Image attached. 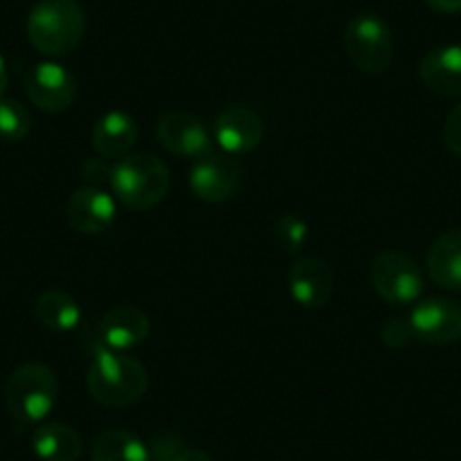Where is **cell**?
<instances>
[{
	"label": "cell",
	"instance_id": "1",
	"mask_svg": "<svg viewBox=\"0 0 461 461\" xmlns=\"http://www.w3.org/2000/svg\"><path fill=\"white\" fill-rule=\"evenodd\" d=\"M148 369L136 357L102 346L86 371V387L93 401L104 407H130L145 396Z\"/></svg>",
	"mask_w": 461,
	"mask_h": 461
},
{
	"label": "cell",
	"instance_id": "2",
	"mask_svg": "<svg viewBox=\"0 0 461 461\" xmlns=\"http://www.w3.org/2000/svg\"><path fill=\"white\" fill-rule=\"evenodd\" d=\"M28 39L41 55L50 59L77 50L86 34V14L77 0H39L30 10Z\"/></svg>",
	"mask_w": 461,
	"mask_h": 461
},
{
	"label": "cell",
	"instance_id": "3",
	"mask_svg": "<svg viewBox=\"0 0 461 461\" xmlns=\"http://www.w3.org/2000/svg\"><path fill=\"white\" fill-rule=\"evenodd\" d=\"M172 176L166 163L154 154H127L113 167L111 193L131 211H149L166 199Z\"/></svg>",
	"mask_w": 461,
	"mask_h": 461
},
{
	"label": "cell",
	"instance_id": "4",
	"mask_svg": "<svg viewBox=\"0 0 461 461\" xmlns=\"http://www.w3.org/2000/svg\"><path fill=\"white\" fill-rule=\"evenodd\" d=\"M59 398V380L43 362H23L5 383V405L19 423L34 425L48 419Z\"/></svg>",
	"mask_w": 461,
	"mask_h": 461
},
{
	"label": "cell",
	"instance_id": "5",
	"mask_svg": "<svg viewBox=\"0 0 461 461\" xmlns=\"http://www.w3.org/2000/svg\"><path fill=\"white\" fill-rule=\"evenodd\" d=\"M344 48L357 70L384 75L393 64V37L378 14H357L344 28Z\"/></svg>",
	"mask_w": 461,
	"mask_h": 461
},
{
	"label": "cell",
	"instance_id": "6",
	"mask_svg": "<svg viewBox=\"0 0 461 461\" xmlns=\"http://www.w3.org/2000/svg\"><path fill=\"white\" fill-rule=\"evenodd\" d=\"M369 281L375 294L392 305H407L423 294V272L410 254L384 249L371 260Z\"/></svg>",
	"mask_w": 461,
	"mask_h": 461
},
{
	"label": "cell",
	"instance_id": "7",
	"mask_svg": "<svg viewBox=\"0 0 461 461\" xmlns=\"http://www.w3.org/2000/svg\"><path fill=\"white\" fill-rule=\"evenodd\" d=\"M242 181V167L226 152H208L193 163L188 175L194 197L206 203H221L238 193Z\"/></svg>",
	"mask_w": 461,
	"mask_h": 461
},
{
	"label": "cell",
	"instance_id": "8",
	"mask_svg": "<svg viewBox=\"0 0 461 461\" xmlns=\"http://www.w3.org/2000/svg\"><path fill=\"white\" fill-rule=\"evenodd\" d=\"M25 93L37 109L46 113H64L73 106L77 82L73 73L57 61H41L25 75Z\"/></svg>",
	"mask_w": 461,
	"mask_h": 461
},
{
	"label": "cell",
	"instance_id": "9",
	"mask_svg": "<svg viewBox=\"0 0 461 461\" xmlns=\"http://www.w3.org/2000/svg\"><path fill=\"white\" fill-rule=\"evenodd\" d=\"M410 321L414 339L425 344L446 346L461 339V305L441 296H429V299L416 303Z\"/></svg>",
	"mask_w": 461,
	"mask_h": 461
},
{
	"label": "cell",
	"instance_id": "10",
	"mask_svg": "<svg viewBox=\"0 0 461 461\" xmlns=\"http://www.w3.org/2000/svg\"><path fill=\"white\" fill-rule=\"evenodd\" d=\"M157 139L166 152L175 157L199 158L212 149L211 131L190 111H170L161 115L157 125Z\"/></svg>",
	"mask_w": 461,
	"mask_h": 461
},
{
	"label": "cell",
	"instance_id": "11",
	"mask_svg": "<svg viewBox=\"0 0 461 461\" xmlns=\"http://www.w3.org/2000/svg\"><path fill=\"white\" fill-rule=\"evenodd\" d=\"M212 136H215L221 152L230 154V157H240V154L254 152L263 143L265 122L249 106H229L217 115Z\"/></svg>",
	"mask_w": 461,
	"mask_h": 461
},
{
	"label": "cell",
	"instance_id": "12",
	"mask_svg": "<svg viewBox=\"0 0 461 461\" xmlns=\"http://www.w3.org/2000/svg\"><path fill=\"white\" fill-rule=\"evenodd\" d=\"M287 287L294 303L305 310L323 308L335 290V274L330 265L317 256H301L287 272Z\"/></svg>",
	"mask_w": 461,
	"mask_h": 461
},
{
	"label": "cell",
	"instance_id": "13",
	"mask_svg": "<svg viewBox=\"0 0 461 461\" xmlns=\"http://www.w3.org/2000/svg\"><path fill=\"white\" fill-rule=\"evenodd\" d=\"M115 215H118V206H115L113 194L109 190L93 188V185L75 190L66 202V220L73 226V230L84 236H97L109 230Z\"/></svg>",
	"mask_w": 461,
	"mask_h": 461
},
{
	"label": "cell",
	"instance_id": "14",
	"mask_svg": "<svg viewBox=\"0 0 461 461\" xmlns=\"http://www.w3.org/2000/svg\"><path fill=\"white\" fill-rule=\"evenodd\" d=\"M149 317L136 305H113L106 310L104 317L100 319V339L104 348L111 351H131L136 346L143 344L149 335Z\"/></svg>",
	"mask_w": 461,
	"mask_h": 461
},
{
	"label": "cell",
	"instance_id": "15",
	"mask_svg": "<svg viewBox=\"0 0 461 461\" xmlns=\"http://www.w3.org/2000/svg\"><path fill=\"white\" fill-rule=\"evenodd\" d=\"M419 77L429 93L441 97L461 95V46L446 43L423 55Z\"/></svg>",
	"mask_w": 461,
	"mask_h": 461
},
{
	"label": "cell",
	"instance_id": "16",
	"mask_svg": "<svg viewBox=\"0 0 461 461\" xmlns=\"http://www.w3.org/2000/svg\"><path fill=\"white\" fill-rule=\"evenodd\" d=\"M139 140V122L127 111L113 109L97 118L91 131V145L97 157L122 158L136 148Z\"/></svg>",
	"mask_w": 461,
	"mask_h": 461
},
{
	"label": "cell",
	"instance_id": "17",
	"mask_svg": "<svg viewBox=\"0 0 461 461\" xmlns=\"http://www.w3.org/2000/svg\"><path fill=\"white\" fill-rule=\"evenodd\" d=\"M425 267L438 287L461 292V229L443 230L429 245Z\"/></svg>",
	"mask_w": 461,
	"mask_h": 461
},
{
	"label": "cell",
	"instance_id": "18",
	"mask_svg": "<svg viewBox=\"0 0 461 461\" xmlns=\"http://www.w3.org/2000/svg\"><path fill=\"white\" fill-rule=\"evenodd\" d=\"M32 450L41 461H77L84 452L77 429L64 423L39 425L32 437Z\"/></svg>",
	"mask_w": 461,
	"mask_h": 461
},
{
	"label": "cell",
	"instance_id": "19",
	"mask_svg": "<svg viewBox=\"0 0 461 461\" xmlns=\"http://www.w3.org/2000/svg\"><path fill=\"white\" fill-rule=\"evenodd\" d=\"M34 317L48 330L68 332L82 321V308L68 292L48 290L34 303Z\"/></svg>",
	"mask_w": 461,
	"mask_h": 461
},
{
	"label": "cell",
	"instance_id": "20",
	"mask_svg": "<svg viewBox=\"0 0 461 461\" xmlns=\"http://www.w3.org/2000/svg\"><path fill=\"white\" fill-rule=\"evenodd\" d=\"M91 461H149V452L136 434L113 428L93 438Z\"/></svg>",
	"mask_w": 461,
	"mask_h": 461
},
{
	"label": "cell",
	"instance_id": "21",
	"mask_svg": "<svg viewBox=\"0 0 461 461\" xmlns=\"http://www.w3.org/2000/svg\"><path fill=\"white\" fill-rule=\"evenodd\" d=\"M32 130V115L19 100H0V140L21 143Z\"/></svg>",
	"mask_w": 461,
	"mask_h": 461
},
{
	"label": "cell",
	"instance_id": "22",
	"mask_svg": "<svg viewBox=\"0 0 461 461\" xmlns=\"http://www.w3.org/2000/svg\"><path fill=\"white\" fill-rule=\"evenodd\" d=\"M308 221L296 212H285L274 224V238H276L278 247L287 254H296V251L303 249L305 242H308Z\"/></svg>",
	"mask_w": 461,
	"mask_h": 461
},
{
	"label": "cell",
	"instance_id": "23",
	"mask_svg": "<svg viewBox=\"0 0 461 461\" xmlns=\"http://www.w3.org/2000/svg\"><path fill=\"white\" fill-rule=\"evenodd\" d=\"M184 450H185L184 438L167 432L157 434V437L152 438V443L148 446L149 461H176Z\"/></svg>",
	"mask_w": 461,
	"mask_h": 461
},
{
	"label": "cell",
	"instance_id": "24",
	"mask_svg": "<svg viewBox=\"0 0 461 461\" xmlns=\"http://www.w3.org/2000/svg\"><path fill=\"white\" fill-rule=\"evenodd\" d=\"M113 167L115 163H109V158L95 157L88 158V161L82 163V176L88 181V185L93 188L111 190V181H113Z\"/></svg>",
	"mask_w": 461,
	"mask_h": 461
},
{
	"label": "cell",
	"instance_id": "25",
	"mask_svg": "<svg viewBox=\"0 0 461 461\" xmlns=\"http://www.w3.org/2000/svg\"><path fill=\"white\" fill-rule=\"evenodd\" d=\"M380 339L389 346V348H402L410 341H414V332H411V326L407 319H387L384 326L380 328Z\"/></svg>",
	"mask_w": 461,
	"mask_h": 461
},
{
	"label": "cell",
	"instance_id": "26",
	"mask_svg": "<svg viewBox=\"0 0 461 461\" xmlns=\"http://www.w3.org/2000/svg\"><path fill=\"white\" fill-rule=\"evenodd\" d=\"M443 140L452 154L461 157V100L447 113L446 125H443Z\"/></svg>",
	"mask_w": 461,
	"mask_h": 461
},
{
	"label": "cell",
	"instance_id": "27",
	"mask_svg": "<svg viewBox=\"0 0 461 461\" xmlns=\"http://www.w3.org/2000/svg\"><path fill=\"white\" fill-rule=\"evenodd\" d=\"M438 14H461V0H425Z\"/></svg>",
	"mask_w": 461,
	"mask_h": 461
},
{
	"label": "cell",
	"instance_id": "28",
	"mask_svg": "<svg viewBox=\"0 0 461 461\" xmlns=\"http://www.w3.org/2000/svg\"><path fill=\"white\" fill-rule=\"evenodd\" d=\"M176 461H212V459L208 456V452L199 450V447H185Z\"/></svg>",
	"mask_w": 461,
	"mask_h": 461
},
{
	"label": "cell",
	"instance_id": "29",
	"mask_svg": "<svg viewBox=\"0 0 461 461\" xmlns=\"http://www.w3.org/2000/svg\"><path fill=\"white\" fill-rule=\"evenodd\" d=\"M7 84H10V73H7L5 59H3V55H0V100L5 97Z\"/></svg>",
	"mask_w": 461,
	"mask_h": 461
}]
</instances>
